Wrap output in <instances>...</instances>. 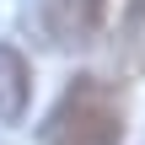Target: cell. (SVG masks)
I'll use <instances>...</instances> for the list:
<instances>
[{
	"label": "cell",
	"instance_id": "cell-1",
	"mask_svg": "<svg viewBox=\"0 0 145 145\" xmlns=\"http://www.w3.org/2000/svg\"><path fill=\"white\" fill-rule=\"evenodd\" d=\"M43 145H124V102L102 75H75L38 129Z\"/></svg>",
	"mask_w": 145,
	"mask_h": 145
},
{
	"label": "cell",
	"instance_id": "cell-3",
	"mask_svg": "<svg viewBox=\"0 0 145 145\" xmlns=\"http://www.w3.org/2000/svg\"><path fill=\"white\" fill-rule=\"evenodd\" d=\"M27 97H32V70L11 43H0V124H22Z\"/></svg>",
	"mask_w": 145,
	"mask_h": 145
},
{
	"label": "cell",
	"instance_id": "cell-2",
	"mask_svg": "<svg viewBox=\"0 0 145 145\" xmlns=\"http://www.w3.org/2000/svg\"><path fill=\"white\" fill-rule=\"evenodd\" d=\"M27 27L43 48L54 54H75L91 48L108 27V0H27Z\"/></svg>",
	"mask_w": 145,
	"mask_h": 145
}]
</instances>
